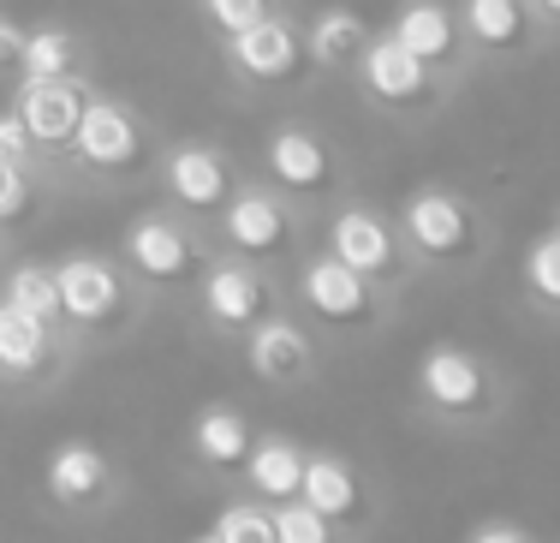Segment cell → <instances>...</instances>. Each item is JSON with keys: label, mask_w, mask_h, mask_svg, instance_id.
Segmentation results:
<instances>
[{"label": "cell", "mask_w": 560, "mask_h": 543, "mask_svg": "<svg viewBox=\"0 0 560 543\" xmlns=\"http://www.w3.org/2000/svg\"><path fill=\"white\" fill-rule=\"evenodd\" d=\"M226 43V66H233L245 84H292V78L311 66V48H304V31L287 19V12H269L250 31L221 36Z\"/></svg>", "instance_id": "obj_3"}, {"label": "cell", "mask_w": 560, "mask_h": 543, "mask_svg": "<svg viewBox=\"0 0 560 543\" xmlns=\"http://www.w3.org/2000/svg\"><path fill=\"white\" fill-rule=\"evenodd\" d=\"M459 7V24H465V48L471 55H489V60H506L530 43V0H453Z\"/></svg>", "instance_id": "obj_17"}, {"label": "cell", "mask_w": 560, "mask_h": 543, "mask_svg": "<svg viewBox=\"0 0 560 543\" xmlns=\"http://www.w3.org/2000/svg\"><path fill=\"white\" fill-rule=\"evenodd\" d=\"M191 454L203 466H245L250 454V424L238 406H203L191 424Z\"/></svg>", "instance_id": "obj_22"}, {"label": "cell", "mask_w": 560, "mask_h": 543, "mask_svg": "<svg viewBox=\"0 0 560 543\" xmlns=\"http://www.w3.org/2000/svg\"><path fill=\"white\" fill-rule=\"evenodd\" d=\"M197 304H203V316L215 328H226V335H250L269 316V281L245 257H221L197 281Z\"/></svg>", "instance_id": "obj_10"}, {"label": "cell", "mask_w": 560, "mask_h": 543, "mask_svg": "<svg viewBox=\"0 0 560 543\" xmlns=\"http://www.w3.org/2000/svg\"><path fill=\"white\" fill-rule=\"evenodd\" d=\"M275 543H335V525L323 520V513L311 508L304 496H287V501H275Z\"/></svg>", "instance_id": "obj_26"}, {"label": "cell", "mask_w": 560, "mask_h": 543, "mask_svg": "<svg viewBox=\"0 0 560 543\" xmlns=\"http://www.w3.org/2000/svg\"><path fill=\"white\" fill-rule=\"evenodd\" d=\"M530 12H537V19H555V24H560V0H530Z\"/></svg>", "instance_id": "obj_34"}, {"label": "cell", "mask_w": 560, "mask_h": 543, "mask_svg": "<svg viewBox=\"0 0 560 543\" xmlns=\"http://www.w3.org/2000/svg\"><path fill=\"white\" fill-rule=\"evenodd\" d=\"M299 299L311 316H323L328 328H364L382 316V299H376V281L358 269H346L335 251H323V257H311L299 269Z\"/></svg>", "instance_id": "obj_5"}, {"label": "cell", "mask_w": 560, "mask_h": 543, "mask_svg": "<svg viewBox=\"0 0 560 543\" xmlns=\"http://www.w3.org/2000/svg\"><path fill=\"white\" fill-rule=\"evenodd\" d=\"M549 233H560V216H555V228H549Z\"/></svg>", "instance_id": "obj_36"}, {"label": "cell", "mask_w": 560, "mask_h": 543, "mask_svg": "<svg viewBox=\"0 0 560 543\" xmlns=\"http://www.w3.org/2000/svg\"><path fill=\"white\" fill-rule=\"evenodd\" d=\"M24 24L0 12V78H24Z\"/></svg>", "instance_id": "obj_31"}, {"label": "cell", "mask_w": 560, "mask_h": 543, "mask_svg": "<svg viewBox=\"0 0 560 543\" xmlns=\"http://www.w3.org/2000/svg\"><path fill=\"white\" fill-rule=\"evenodd\" d=\"M352 78L364 84V96L376 102V108H394V114L430 108V102L442 96V72H430V66L411 55V48H399L388 31L364 48V60L352 66Z\"/></svg>", "instance_id": "obj_4"}, {"label": "cell", "mask_w": 560, "mask_h": 543, "mask_svg": "<svg viewBox=\"0 0 560 543\" xmlns=\"http://www.w3.org/2000/svg\"><path fill=\"white\" fill-rule=\"evenodd\" d=\"M55 365V328L36 323L31 311H19L12 299H0V377L31 382Z\"/></svg>", "instance_id": "obj_20"}, {"label": "cell", "mask_w": 560, "mask_h": 543, "mask_svg": "<svg viewBox=\"0 0 560 543\" xmlns=\"http://www.w3.org/2000/svg\"><path fill=\"white\" fill-rule=\"evenodd\" d=\"M328 251L370 281H394L399 263H406V233H394V221H382L376 209L352 204L328 221Z\"/></svg>", "instance_id": "obj_9"}, {"label": "cell", "mask_w": 560, "mask_h": 543, "mask_svg": "<svg viewBox=\"0 0 560 543\" xmlns=\"http://www.w3.org/2000/svg\"><path fill=\"white\" fill-rule=\"evenodd\" d=\"M55 281H60V323L96 335V328H114L126 316V281H119V269L108 257H90V251L60 257Z\"/></svg>", "instance_id": "obj_6"}, {"label": "cell", "mask_w": 560, "mask_h": 543, "mask_svg": "<svg viewBox=\"0 0 560 543\" xmlns=\"http://www.w3.org/2000/svg\"><path fill=\"white\" fill-rule=\"evenodd\" d=\"M370 43H376V31H370V19L358 7H323L311 24H304L311 66H328V72H352Z\"/></svg>", "instance_id": "obj_19"}, {"label": "cell", "mask_w": 560, "mask_h": 543, "mask_svg": "<svg viewBox=\"0 0 560 543\" xmlns=\"http://www.w3.org/2000/svg\"><path fill=\"white\" fill-rule=\"evenodd\" d=\"M191 543H221V538H215V525H209V532H203V538H191Z\"/></svg>", "instance_id": "obj_35"}, {"label": "cell", "mask_w": 560, "mask_h": 543, "mask_svg": "<svg viewBox=\"0 0 560 543\" xmlns=\"http://www.w3.org/2000/svg\"><path fill=\"white\" fill-rule=\"evenodd\" d=\"M299 496L311 501V508L323 513L328 525H358V520H364V508H370L364 478H358L346 460H335V454H304V484H299Z\"/></svg>", "instance_id": "obj_18"}, {"label": "cell", "mask_w": 560, "mask_h": 543, "mask_svg": "<svg viewBox=\"0 0 560 543\" xmlns=\"http://www.w3.org/2000/svg\"><path fill=\"white\" fill-rule=\"evenodd\" d=\"M388 36L399 48H411L430 72H453L471 48H465V24H459V7L453 0H399Z\"/></svg>", "instance_id": "obj_12"}, {"label": "cell", "mask_w": 560, "mask_h": 543, "mask_svg": "<svg viewBox=\"0 0 560 543\" xmlns=\"http://www.w3.org/2000/svg\"><path fill=\"white\" fill-rule=\"evenodd\" d=\"M0 299H12L19 311H31L36 323L60 328V281H55V263H12L7 281H0Z\"/></svg>", "instance_id": "obj_24"}, {"label": "cell", "mask_w": 560, "mask_h": 543, "mask_svg": "<svg viewBox=\"0 0 560 543\" xmlns=\"http://www.w3.org/2000/svg\"><path fill=\"white\" fill-rule=\"evenodd\" d=\"M162 180H167L173 204L191 209V216H221V204L233 197V162L215 143H179V150H167Z\"/></svg>", "instance_id": "obj_15"}, {"label": "cell", "mask_w": 560, "mask_h": 543, "mask_svg": "<svg viewBox=\"0 0 560 543\" xmlns=\"http://www.w3.org/2000/svg\"><path fill=\"white\" fill-rule=\"evenodd\" d=\"M48 496L60 501V508H90V501H102V489H108V454L90 442H60L55 454H48Z\"/></svg>", "instance_id": "obj_21"}, {"label": "cell", "mask_w": 560, "mask_h": 543, "mask_svg": "<svg viewBox=\"0 0 560 543\" xmlns=\"http://www.w3.org/2000/svg\"><path fill=\"white\" fill-rule=\"evenodd\" d=\"M90 84L78 78H19V96H12V114L31 131L36 155H66L78 138V120H84Z\"/></svg>", "instance_id": "obj_2"}, {"label": "cell", "mask_w": 560, "mask_h": 543, "mask_svg": "<svg viewBox=\"0 0 560 543\" xmlns=\"http://www.w3.org/2000/svg\"><path fill=\"white\" fill-rule=\"evenodd\" d=\"M525 287H530V299L560 311V233H542V240L525 245Z\"/></svg>", "instance_id": "obj_27"}, {"label": "cell", "mask_w": 560, "mask_h": 543, "mask_svg": "<svg viewBox=\"0 0 560 543\" xmlns=\"http://www.w3.org/2000/svg\"><path fill=\"white\" fill-rule=\"evenodd\" d=\"M31 209H36L31 162H0V228H19Z\"/></svg>", "instance_id": "obj_28"}, {"label": "cell", "mask_w": 560, "mask_h": 543, "mask_svg": "<svg viewBox=\"0 0 560 543\" xmlns=\"http://www.w3.org/2000/svg\"><path fill=\"white\" fill-rule=\"evenodd\" d=\"M465 543H530V538L518 532V525H506V520H483V525H477V532L465 538Z\"/></svg>", "instance_id": "obj_33"}, {"label": "cell", "mask_w": 560, "mask_h": 543, "mask_svg": "<svg viewBox=\"0 0 560 543\" xmlns=\"http://www.w3.org/2000/svg\"><path fill=\"white\" fill-rule=\"evenodd\" d=\"M126 263L143 287H185L197 275V240L173 216H138L126 228Z\"/></svg>", "instance_id": "obj_11"}, {"label": "cell", "mask_w": 560, "mask_h": 543, "mask_svg": "<svg viewBox=\"0 0 560 543\" xmlns=\"http://www.w3.org/2000/svg\"><path fill=\"white\" fill-rule=\"evenodd\" d=\"M215 538L221 543H275V520L250 501H233V508L215 513Z\"/></svg>", "instance_id": "obj_29"}, {"label": "cell", "mask_w": 560, "mask_h": 543, "mask_svg": "<svg viewBox=\"0 0 560 543\" xmlns=\"http://www.w3.org/2000/svg\"><path fill=\"white\" fill-rule=\"evenodd\" d=\"M262 162H269V180L280 185L287 197H328L340 180L335 167V150H328L323 138H316L311 126H275L269 143H262Z\"/></svg>", "instance_id": "obj_8"}, {"label": "cell", "mask_w": 560, "mask_h": 543, "mask_svg": "<svg viewBox=\"0 0 560 543\" xmlns=\"http://www.w3.org/2000/svg\"><path fill=\"white\" fill-rule=\"evenodd\" d=\"M399 233H406V245L418 251L423 263H465L483 251V221H477V209L465 204L459 192H447V185H418V192L406 197V209H399Z\"/></svg>", "instance_id": "obj_1"}, {"label": "cell", "mask_w": 560, "mask_h": 543, "mask_svg": "<svg viewBox=\"0 0 560 543\" xmlns=\"http://www.w3.org/2000/svg\"><path fill=\"white\" fill-rule=\"evenodd\" d=\"M269 12H280V0H203V19L215 24L221 36L250 31V24H257V19H269Z\"/></svg>", "instance_id": "obj_30"}, {"label": "cell", "mask_w": 560, "mask_h": 543, "mask_svg": "<svg viewBox=\"0 0 560 543\" xmlns=\"http://www.w3.org/2000/svg\"><path fill=\"white\" fill-rule=\"evenodd\" d=\"M245 365H250V377H262V382H304L311 377V365H316V347H311V335H304L299 323H287V316H262L257 328H250V340H245Z\"/></svg>", "instance_id": "obj_16"}, {"label": "cell", "mask_w": 560, "mask_h": 543, "mask_svg": "<svg viewBox=\"0 0 560 543\" xmlns=\"http://www.w3.org/2000/svg\"><path fill=\"white\" fill-rule=\"evenodd\" d=\"M221 240L238 257H280L292 245V216L269 185H238L221 204Z\"/></svg>", "instance_id": "obj_13"}, {"label": "cell", "mask_w": 560, "mask_h": 543, "mask_svg": "<svg viewBox=\"0 0 560 543\" xmlns=\"http://www.w3.org/2000/svg\"><path fill=\"white\" fill-rule=\"evenodd\" d=\"M245 478H250L257 496L287 501V496H299V484H304V454L287 442V436H262V442H250V454H245Z\"/></svg>", "instance_id": "obj_23"}, {"label": "cell", "mask_w": 560, "mask_h": 543, "mask_svg": "<svg viewBox=\"0 0 560 543\" xmlns=\"http://www.w3.org/2000/svg\"><path fill=\"white\" fill-rule=\"evenodd\" d=\"M0 162H36V143H31V131H24L19 114H0Z\"/></svg>", "instance_id": "obj_32"}, {"label": "cell", "mask_w": 560, "mask_h": 543, "mask_svg": "<svg viewBox=\"0 0 560 543\" xmlns=\"http://www.w3.org/2000/svg\"><path fill=\"white\" fill-rule=\"evenodd\" d=\"M84 72V43L60 24H43V31L24 36V78H78Z\"/></svg>", "instance_id": "obj_25"}, {"label": "cell", "mask_w": 560, "mask_h": 543, "mask_svg": "<svg viewBox=\"0 0 560 543\" xmlns=\"http://www.w3.org/2000/svg\"><path fill=\"white\" fill-rule=\"evenodd\" d=\"M418 394L442 418H471L489 406V370L465 347H430L418 359Z\"/></svg>", "instance_id": "obj_14"}, {"label": "cell", "mask_w": 560, "mask_h": 543, "mask_svg": "<svg viewBox=\"0 0 560 543\" xmlns=\"http://www.w3.org/2000/svg\"><path fill=\"white\" fill-rule=\"evenodd\" d=\"M72 155L78 167L90 174H126V167L143 162V126L126 102H108V96H90L84 102V120H78V138H72Z\"/></svg>", "instance_id": "obj_7"}]
</instances>
